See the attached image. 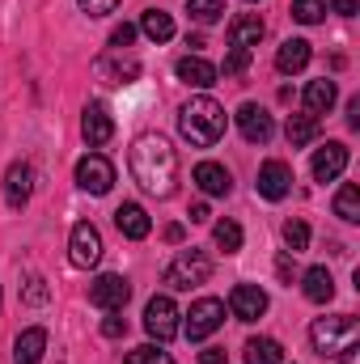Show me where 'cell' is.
Wrapping results in <instances>:
<instances>
[{
  "instance_id": "cell-35",
  "label": "cell",
  "mask_w": 360,
  "mask_h": 364,
  "mask_svg": "<svg viewBox=\"0 0 360 364\" xmlns=\"http://www.w3.org/2000/svg\"><path fill=\"white\" fill-rule=\"evenodd\" d=\"M246 64H250V51H233V47H229V55H225V64H221L216 73H225V77H242Z\"/></svg>"
},
{
  "instance_id": "cell-43",
  "label": "cell",
  "mask_w": 360,
  "mask_h": 364,
  "mask_svg": "<svg viewBox=\"0 0 360 364\" xmlns=\"http://www.w3.org/2000/svg\"><path fill=\"white\" fill-rule=\"evenodd\" d=\"M348 123H352V127H360V97H352V102H348Z\"/></svg>"
},
{
  "instance_id": "cell-15",
  "label": "cell",
  "mask_w": 360,
  "mask_h": 364,
  "mask_svg": "<svg viewBox=\"0 0 360 364\" xmlns=\"http://www.w3.org/2000/svg\"><path fill=\"white\" fill-rule=\"evenodd\" d=\"M263 34H268V26H263L259 13H242V17L229 21V47H233V51H250V47H259Z\"/></svg>"
},
{
  "instance_id": "cell-44",
  "label": "cell",
  "mask_w": 360,
  "mask_h": 364,
  "mask_svg": "<svg viewBox=\"0 0 360 364\" xmlns=\"http://www.w3.org/2000/svg\"><path fill=\"white\" fill-rule=\"evenodd\" d=\"M166 242H182V225H166Z\"/></svg>"
},
{
  "instance_id": "cell-22",
  "label": "cell",
  "mask_w": 360,
  "mask_h": 364,
  "mask_svg": "<svg viewBox=\"0 0 360 364\" xmlns=\"http://www.w3.org/2000/svg\"><path fill=\"white\" fill-rule=\"evenodd\" d=\"M195 186H199L203 195H229V191H233V178H229L225 166H216V161H199V166H195Z\"/></svg>"
},
{
  "instance_id": "cell-5",
  "label": "cell",
  "mask_w": 360,
  "mask_h": 364,
  "mask_svg": "<svg viewBox=\"0 0 360 364\" xmlns=\"http://www.w3.org/2000/svg\"><path fill=\"white\" fill-rule=\"evenodd\" d=\"M221 322H225V301H216V296H199V301L191 305L186 322H182V335H186L191 343H199V339L216 335Z\"/></svg>"
},
{
  "instance_id": "cell-37",
  "label": "cell",
  "mask_w": 360,
  "mask_h": 364,
  "mask_svg": "<svg viewBox=\"0 0 360 364\" xmlns=\"http://www.w3.org/2000/svg\"><path fill=\"white\" fill-rule=\"evenodd\" d=\"M81 4V13H90V17H110L115 9H119V0H77Z\"/></svg>"
},
{
  "instance_id": "cell-21",
  "label": "cell",
  "mask_w": 360,
  "mask_h": 364,
  "mask_svg": "<svg viewBox=\"0 0 360 364\" xmlns=\"http://www.w3.org/2000/svg\"><path fill=\"white\" fill-rule=\"evenodd\" d=\"M335 102H339V85H335L331 77H322V81H309V85H305V114H314V119H318V114H327Z\"/></svg>"
},
{
  "instance_id": "cell-40",
  "label": "cell",
  "mask_w": 360,
  "mask_h": 364,
  "mask_svg": "<svg viewBox=\"0 0 360 364\" xmlns=\"http://www.w3.org/2000/svg\"><path fill=\"white\" fill-rule=\"evenodd\" d=\"M331 9H335V13H339V17H356L360 0H331Z\"/></svg>"
},
{
  "instance_id": "cell-33",
  "label": "cell",
  "mask_w": 360,
  "mask_h": 364,
  "mask_svg": "<svg viewBox=\"0 0 360 364\" xmlns=\"http://www.w3.org/2000/svg\"><path fill=\"white\" fill-rule=\"evenodd\" d=\"M284 246H288L292 255L305 250V246H309V225H305V220H288V225H284Z\"/></svg>"
},
{
  "instance_id": "cell-18",
  "label": "cell",
  "mask_w": 360,
  "mask_h": 364,
  "mask_svg": "<svg viewBox=\"0 0 360 364\" xmlns=\"http://www.w3.org/2000/svg\"><path fill=\"white\" fill-rule=\"evenodd\" d=\"M174 73H179L182 85H191V90H212L216 85V64H208L203 55H182L179 64H174Z\"/></svg>"
},
{
  "instance_id": "cell-12",
  "label": "cell",
  "mask_w": 360,
  "mask_h": 364,
  "mask_svg": "<svg viewBox=\"0 0 360 364\" xmlns=\"http://www.w3.org/2000/svg\"><path fill=\"white\" fill-rule=\"evenodd\" d=\"M314 182H335L344 178V170H348V144H339V140H327L318 153H314Z\"/></svg>"
},
{
  "instance_id": "cell-31",
  "label": "cell",
  "mask_w": 360,
  "mask_h": 364,
  "mask_svg": "<svg viewBox=\"0 0 360 364\" xmlns=\"http://www.w3.org/2000/svg\"><path fill=\"white\" fill-rule=\"evenodd\" d=\"M186 13L199 21V26H212L225 17V0H186Z\"/></svg>"
},
{
  "instance_id": "cell-19",
  "label": "cell",
  "mask_w": 360,
  "mask_h": 364,
  "mask_svg": "<svg viewBox=\"0 0 360 364\" xmlns=\"http://www.w3.org/2000/svg\"><path fill=\"white\" fill-rule=\"evenodd\" d=\"M115 225H119V233L132 237V242H144L149 229H153V220H149V212H144L140 203H119V208H115Z\"/></svg>"
},
{
  "instance_id": "cell-38",
  "label": "cell",
  "mask_w": 360,
  "mask_h": 364,
  "mask_svg": "<svg viewBox=\"0 0 360 364\" xmlns=\"http://www.w3.org/2000/svg\"><path fill=\"white\" fill-rule=\"evenodd\" d=\"M102 335H106V339H123V335H127V322L119 318V309H115V314L102 322Z\"/></svg>"
},
{
  "instance_id": "cell-11",
  "label": "cell",
  "mask_w": 360,
  "mask_h": 364,
  "mask_svg": "<svg viewBox=\"0 0 360 364\" xmlns=\"http://www.w3.org/2000/svg\"><path fill=\"white\" fill-rule=\"evenodd\" d=\"M30 191H34V166H30V161H13V166L4 170V203H9L13 212H21V208L30 203Z\"/></svg>"
},
{
  "instance_id": "cell-1",
  "label": "cell",
  "mask_w": 360,
  "mask_h": 364,
  "mask_svg": "<svg viewBox=\"0 0 360 364\" xmlns=\"http://www.w3.org/2000/svg\"><path fill=\"white\" fill-rule=\"evenodd\" d=\"M132 178L140 182L149 195H157V199H166V195H174V178H179V153L170 149V140L166 136H140L136 144H132Z\"/></svg>"
},
{
  "instance_id": "cell-7",
  "label": "cell",
  "mask_w": 360,
  "mask_h": 364,
  "mask_svg": "<svg viewBox=\"0 0 360 364\" xmlns=\"http://www.w3.org/2000/svg\"><path fill=\"white\" fill-rule=\"evenodd\" d=\"M68 259H73V267H97V263H102V233L93 229L90 220L73 225V237H68Z\"/></svg>"
},
{
  "instance_id": "cell-17",
  "label": "cell",
  "mask_w": 360,
  "mask_h": 364,
  "mask_svg": "<svg viewBox=\"0 0 360 364\" xmlns=\"http://www.w3.org/2000/svg\"><path fill=\"white\" fill-rule=\"evenodd\" d=\"M238 127H242V136H246L250 144H268L271 136H275L271 114L263 110V106H255V102H246V106L238 110Z\"/></svg>"
},
{
  "instance_id": "cell-25",
  "label": "cell",
  "mask_w": 360,
  "mask_h": 364,
  "mask_svg": "<svg viewBox=\"0 0 360 364\" xmlns=\"http://www.w3.org/2000/svg\"><path fill=\"white\" fill-rule=\"evenodd\" d=\"M140 34L153 38V43H170V38H174V17L162 13V9H149V13L140 17Z\"/></svg>"
},
{
  "instance_id": "cell-39",
  "label": "cell",
  "mask_w": 360,
  "mask_h": 364,
  "mask_svg": "<svg viewBox=\"0 0 360 364\" xmlns=\"http://www.w3.org/2000/svg\"><path fill=\"white\" fill-rule=\"evenodd\" d=\"M275 275H280L284 284H292V275H297V267H292V259H288V255H280V259H275Z\"/></svg>"
},
{
  "instance_id": "cell-28",
  "label": "cell",
  "mask_w": 360,
  "mask_h": 364,
  "mask_svg": "<svg viewBox=\"0 0 360 364\" xmlns=\"http://www.w3.org/2000/svg\"><path fill=\"white\" fill-rule=\"evenodd\" d=\"M335 216L339 220H360V191H356V182H344L339 186V195H335Z\"/></svg>"
},
{
  "instance_id": "cell-16",
  "label": "cell",
  "mask_w": 360,
  "mask_h": 364,
  "mask_svg": "<svg viewBox=\"0 0 360 364\" xmlns=\"http://www.w3.org/2000/svg\"><path fill=\"white\" fill-rule=\"evenodd\" d=\"M97 77H102L106 85H132V81L140 77V60H132V55H123V51H110V55L97 60Z\"/></svg>"
},
{
  "instance_id": "cell-29",
  "label": "cell",
  "mask_w": 360,
  "mask_h": 364,
  "mask_svg": "<svg viewBox=\"0 0 360 364\" xmlns=\"http://www.w3.org/2000/svg\"><path fill=\"white\" fill-rule=\"evenodd\" d=\"M212 242H216L225 255H238V250H242V225H238V220H216Z\"/></svg>"
},
{
  "instance_id": "cell-26",
  "label": "cell",
  "mask_w": 360,
  "mask_h": 364,
  "mask_svg": "<svg viewBox=\"0 0 360 364\" xmlns=\"http://www.w3.org/2000/svg\"><path fill=\"white\" fill-rule=\"evenodd\" d=\"M284 136H288V144H292V149H305V144H314V140H318V119H314V114H288Z\"/></svg>"
},
{
  "instance_id": "cell-2",
  "label": "cell",
  "mask_w": 360,
  "mask_h": 364,
  "mask_svg": "<svg viewBox=\"0 0 360 364\" xmlns=\"http://www.w3.org/2000/svg\"><path fill=\"white\" fill-rule=\"evenodd\" d=\"M179 132L195 149H212L225 136V106L216 97H208V93H195L179 110Z\"/></svg>"
},
{
  "instance_id": "cell-41",
  "label": "cell",
  "mask_w": 360,
  "mask_h": 364,
  "mask_svg": "<svg viewBox=\"0 0 360 364\" xmlns=\"http://www.w3.org/2000/svg\"><path fill=\"white\" fill-rule=\"evenodd\" d=\"M199 364H229V360H225L221 348H203V352H199Z\"/></svg>"
},
{
  "instance_id": "cell-23",
  "label": "cell",
  "mask_w": 360,
  "mask_h": 364,
  "mask_svg": "<svg viewBox=\"0 0 360 364\" xmlns=\"http://www.w3.org/2000/svg\"><path fill=\"white\" fill-rule=\"evenodd\" d=\"M43 352H47V331H43V326L21 331L17 343H13V360L17 364H38L43 360Z\"/></svg>"
},
{
  "instance_id": "cell-42",
  "label": "cell",
  "mask_w": 360,
  "mask_h": 364,
  "mask_svg": "<svg viewBox=\"0 0 360 364\" xmlns=\"http://www.w3.org/2000/svg\"><path fill=\"white\" fill-rule=\"evenodd\" d=\"M186 216H191V225H203L212 212H208V203H191V212H186Z\"/></svg>"
},
{
  "instance_id": "cell-10",
  "label": "cell",
  "mask_w": 360,
  "mask_h": 364,
  "mask_svg": "<svg viewBox=\"0 0 360 364\" xmlns=\"http://www.w3.org/2000/svg\"><path fill=\"white\" fill-rule=\"evenodd\" d=\"M229 314H233L238 322H259V318L268 314V292H263L259 284H238V288L229 292Z\"/></svg>"
},
{
  "instance_id": "cell-36",
  "label": "cell",
  "mask_w": 360,
  "mask_h": 364,
  "mask_svg": "<svg viewBox=\"0 0 360 364\" xmlns=\"http://www.w3.org/2000/svg\"><path fill=\"white\" fill-rule=\"evenodd\" d=\"M136 34H140V30H136V26H127V21H123V26H115V34H110V51H127V47L136 43Z\"/></svg>"
},
{
  "instance_id": "cell-20",
  "label": "cell",
  "mask_w": 360,
  "mask_h": 364,
  "mask_svg": "<svg viewBox=\"0 0 360 364\" xmlns=\"http://www.w3.org/2000/svg\"><path fill=\"white\" fill-rule=\"evenodd\" d=\"M309 55H314V51H309L305 38H284L280 51H275V68H280L284 77H292V73H301V68L309 64Z\"/></svg>"
},
{
  "instance_id": "cell-32",
  "label": "cell",
  "mask_w": 360,
  "mask_h": 364,
  "mask_svg": "<svg viewBox=\"0 0 360 364\" xmlns=\"http://www.w3.org/2000/svg\"><path fill=\"white\" fill-rule=\"evenodd\" d=\"M123 364H174V356L162 348V343H144V348H132Z\"/></svg>"
},
{
  "instance_id": "cell-34",
  "label": "cell",
  "mask_w": 360,
  "mask_h": 364,
  "mask_svg": "<svg viewBox=\"0 0 360 364\" xmlns=\"http://www.w3.org/2000/svg\"><path fill=\"white\" fill-rule=\"evenodd\" d=\"M21 301L26 305H47V279L43 275H30L26 288H21Z\"/></svg>"
},
{
  "instance_id": "cell-27",
  "label": "cell",
  "mask_w": 360,
  "mask_h": 364,
  "mask_svg": "<svg viewBox=\"0 0 360 364\" xmlns=\"http://www.w3.org/2000/svg\"><path fill=\"white\" fill-rule=\"evenodd\" d=\"M242 356H246V364H284V348L275 339H268V335H259V339L246 343Z\"/></svg>"
},
{
  "instance_id": "cell-45",
  "label": "cell",
  "mask_w": 360,
  "mask_h": 364,
  "mask_svg": "<svg viewBox=\"0 0 360 364\" xmlns=\"http://www.w3.org/2000/svg\"><path fill=\"white\" fill-rule=\"evenodd\" d=\"M250 4H255V0H250Z\"/></svg>"
},
{
  "instance_id": "cell-8",
  "label": "cell",
  "mask_w": 360,
  "mask_h": 364,
  "mask_svg": "<svg viewBox=\"0 0 360 364\" xmlns=\"http://www.w3.org/2000/svg\"><path fill=\"white\" fill-rule=\"evenodd\" d=\"M77 186L90 191V195H106V191L115 186V166H110L102 153L81 157V161H77Z\"/></svg>"
},
{
  "instance_id": "cell-9",
  "label": "cell",
  "mask_w": 360,
  "mask_h": 364,
  "mask_svg": "<svg viewBox=\"0 0 360 364\" xmlns=\"http://www.w3.org/2000/svg\"><path fill=\"white\" fill-rule=\"evenodd\" d=\"M127 296H132V284L123 279V275H97L90 284V301L97 309H106V314H115V309H123L127 305Z\"/></svg>"
},
{
  "instance_id": "cell-6",
  "label": "cell",
  "mask_w": 360,
  "mask_h": 364,
  "mask_svg": "<svg viewBox=\"0 0 360 364\" xmlns=\"http://www.w3.org/2000/svg\"><path fill=\"white\" fill-rule=\"evenodd\" d=\"M182 314H179V305L170 301V296H153L149 305H144V331L157 339V343H170L174 335L182 331V322H179Z\"/></svg>"
},
{
  "instance_id": "cell-4",
  "label": "cell",
  "mask_w": 360,
  "mask_h": 364,
  "mask_svg": "<svg viewBox=\"0 0 360 364\" xmlns=\"http://www.w3.org/2000/svg\"><path fill=\"white\" fill-rule=\"evenodd\" d=\"M208 275H212V259L203 255V250H179L174 255V263L166 267V288H174V292H191V288H199V284H208Z\"/></svg>"
},
{
  "instance_id": "cell-30",
  "label": "cell",
  "mask_w": 360,
  "mask_h": 364,
  "mask_svg": "<svg viewBox=\"0 0 360 364\" xmlns=\"http://www.w3.org/2000/svg\"><path fill=\"white\" fill-rule=\"evenodd\" d=\"M292 21H301V26H318L322 17H327V0H292Z\"/></svg>"
},
{
  "instance_id": "cell-24",
  "label": "cell",
  "mask_w": 360,
  "mask_h": 364,
  "mask_svg": "<svg viewBox=\"0 0 360 364\" xmlns=\"http://www.w3.org/2000/svg\"><path fill=\"white\" fill-rule=\"evenodd\" d=\"M301 292L314 301V305H327L331 296H335V279L327 267H309V272L301 275Z\"/></svg>"
},
{
  "instance_id": "cell-3",
  "label": "cell",
  "mask_w": 360,
  "mask_h": 364,
  "mask_svg": "<svg viewBox=\"0 0 360 364\" xmlns=\"http://www.w3.org/2000/svg\"><path fill=\"white\" fill-rule=\"evenodd\" d=\"M309 343L318 356H331V360L356 364V348H360V322L352 314H335V318H318L309 326Z\"/></svg>"
},
{
  "instance_id": "cell-13",
  "label": "cell",
  "mask_w": 360,
  "mask_h": 364,
  "mask_svg": "<svg viewBox=\"0 0 360 364\" xmlns=\"http://www.w3.org/2000/svg\"><path fill=\"white\" fill-rule=\"evenodd\" d=\"M259 195L263 199H284L288 191H292V170H288V161H280V157H271L259 166Z\"/></svg>"
},
{
  "instance_id": "cell-14",
  "label": "cell",
  "mask_w": 360,
  "mask_h": 364,
  "mask_svg": "<svg viewBox=\"0 0 360 364\" xmlns=\"http://www.w3.org/2000/svg\"><path fill=\"white\" fill-rule=\"evenodd\" d=\"M81 136H85L90 149H102V144L115 136V119H110V110H106L102 102H90V106H85V114H81Z\"/></svg>"
}]
</instances>
